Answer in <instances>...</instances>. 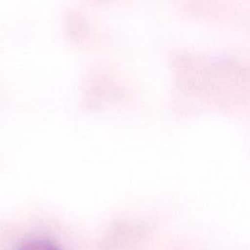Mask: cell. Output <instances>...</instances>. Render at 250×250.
Returning <instances> with one entry per match:
<instances>
[{"mask_svg": "<svg viewBox=\"0 0 250 250\" xmlns=\"http://www.w3.org/2000/svg\"><path fill=\"white\" fill-rule=\"evenodd\" d=\"M52 245L45 240H29L22 243L19 250H51Z\"/></svg>", "mask_w": 250, "mask_h": 250, "instance_id": "1", "label": "cell"}, {"mask_svg": "<svg viewBox=\"0 0 250 250\" xmlns=\"http://www.w3.org/2000/svg\"><path fill=\"white\" fill-rule=\"evenodd\" d=\"M51 250H60L59 248H57L55 245H52V247H51Z\"/></svg>", "mask_w": 250, "mask_h": 250, "instance_id": "2", "label": "cell"}]
</instances>
